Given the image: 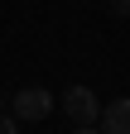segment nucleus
I'll use <instances>...</instances> for the list:
<instances>
[{"instance_id":"6","label":"nucleus","mask_w":130,"mask_h":134,"mask_svg":"<svg viewBox=\"0 0 130 134\" xmlns=\"http://www.w3.org/2000/svg\"><path fill=\"white\" fill-rule=\"evenodd\" d=\"M72 134H101V129H96V125H77Z\"/></svg>"},{"instance_id":"1","label":"nucleus","mask_w":130,"mask_h":134,"mask_svg":"<svg viewBox=\"0 0 130 134\" xmlns=\"http://www.w3.org/2000/svg\"><path fill=\"white\" fill-rule=\"evenodd\" d=\"M10 115H14V120H48V115H53V91L24 86L19 96L10 100Z\"/></svg>"},{"instance_id":"3","label":"nucleus","mask_w":130,"mask_h":134,"mask_svg":"<svg viewBox=\"0 0 130 134\" xmlns=\"http://www.w3.org/2000/svg\"><path fill=\"white\" fill-rule=\"evenodd\" d=\"M96 120H101V134H130V100L116 96L106 110H96Z\"/></svg>"},{"instance_id":"4","label":"nucleus","mask_w":130,"mask_h":134,"mask_svg":"<svg viewBox=\"0 0 130 134\" xmlns=\"http://www.w3.org/2000/svg\"><path fill=\"white\" fill-rule=\"evenodd\" d=\"M0 134H19V120L14 115H0Z\"/></svg>"},{"instance_id":"2","label":"nucleus","mask_w":130,"mask_h":134,"mask_svg":"<svg viewBox=\"0 0 130 134\" xmlns=\"http://www.w3.org/2000/svg\"><path fill=\"white\" fill-rule=\"evenodd\" d=\"M96 110H101V100H96L92 86H68V91H63V115H68L72 125H92Z\"/></svg>"},{"instance_id":"5","label":"nucleus","mask_w":130,"mask_h":134,"mask_svg":"<svg viewBox=\"0 0 130 134\" xmlns=\"http://www.w3.org/2000/svg\"><path fill=\"white\" fill-rule=\"evenodd\" d=\"M111 14H116V19H125V14H130V0H111Z\"/></svg>"}]
</instances>
